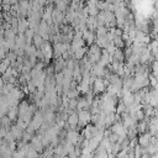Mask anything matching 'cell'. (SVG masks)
I'll return each instance as SVG.
<instances>
[{"label":"cell","mask_w":158,"mask_h":158,"mask_svg":"<svg viewBox=\"0 0 158 158\" xmlns=\"http://www.w3.org/2000/svg\"><path fill=\"white\" fill-rule=\"evenodd\" d=\"M107 85H109V83L104 78H95L93 81V93L94 94H102L106 90Z\"/></svg>","instance_id":"cell-1"},{"label":"cell","mask_w":158,"mask_h":158,"mask_svg":"<svg viewBox=\"0 0 158 158\" xmlns=\"http://www.w3.org/2000/svg\"><path fill=\"white\" fill-rule=\"evenodd\" d=\"M77 114H78V126L79 127H85L91 120L90 111L89 110H80Z\"/></svg>","instance_id":"cell-2"},{"label":"cell","mask_w":158,"mask_h":158,"mask_svg":"<svg viewBox=\"0 0 158 158\" xmlns=\"http://www.w3.org/2000/svg\"><path fill=\"white\" fill-rule=\"evenodd\" d=\"M40 49L43 52V56H44V60H43V62H44V63H48V60H49V59L52 58V56H53V47H52V44L49 43V41H44Z\"/></svg>","instance_id":"cell-3"},{"label":"cell","mask_w":158,"mask_h":158,"mask_svg":"<svg viewBox=\"0 0 158 158\" xmlns=\"http://www.w3.org/2000/svg\"><path fill=\"white\" fill-rule=\"evenodd\" d=\"M96 132H98V127L95 125H86L83 130V137L85 139H90L96 135Z\"/></svg>","instance_id":"cell-4"},{"label":"cell","mask_w":158,"mask_h":158,"mask_svg":"<svg viewBox=\"0 0 158 158\" xmlns=\"http://www.w3.org/2000/svg\"><path fill=\"white\" fill-rule=\"evenodd\" d=\"M151 137L152 135L149 132H144V133H141V136L137 138V142H138V146L141 147H147L149 143H151Z\"/></svg>","instance_id":"cell-5"},{"label":"cell","mask_w":158,"mask_h":158,"mask_svg":"<svg viewBox=\"0 0 158 158\" xmlns=\"http://www.w3.org/2000/svg\"><path fill=\"white\" fill-rule=\"evenodd\" d=\"M67 142H69V143H72V144H77V142L79 141V138H80V135L78 133V131L77 130H69L68 131V133H67Z\"/></svg>","instance_id":"cell-6"},{"label":"cell","mask_w":158,"mask_h":158,"mask_svg":"<svg viewBox=\"0 0 158 158\" xmlns=\"http://www.w3.org/2000/svg\"><path fill=\"white\" fill-rule=\"evenodd\" d=\"M83 40H84V42H86V44L91 46V44L95 42V35H94V31L85 30V31L83 32Z\"/></svg>","instance_id":"cell-7"},{"label":"cell","mask_w":158,"mask_h":158,"mask_svg":"<svg viewBox=\"0 0 158 158\" xmlns=\"http://www.w3.org/2000/svg\"><path fill=\"white\" fill-rule=\"evenodd\" d=\"M121 102L126 106V107H130V106H132L133 104H135V98H133V94L130 91L128 94H126V95H123L122 98H121Z\"/></svg>","instance_id":"cell-8"},{"label":"cell","mask_w":158,"mask_h":158,"mask_svg":"<svg viewBox=\"0 0 158 158\" xmlns=\"http://www.w3.org/2000/svg\"><path fill=\"white\" fill-rule=\"evenodd\" d=\"M10 133L12 135V137H14L15 139H20V138H22L23 130H22V128H20L17 125H14V126H11V127H10Z\"/></svg>","instance_id":"cell-9"},{"label":"cell","mask_w":158,"mask_h":158,"mask_svg":"<svg viewBox=\"0 0 158 158\" xmlns=\"http://www.w3.org/2000/svg\"><path fill=\"white\" fill-rule=\"evenodd\" d=\"M28 27H30L28 20H26V19H19V26H17L19 33H25V31H26Z\"/></svg>","instance_id":"cell-10"},{"label":"cell","mask_w":158,"mask_h":158,"mask_svg":"<svg viewBox=\"0 0 158 158\" xmlns=\"http://www.w3.org/2000/svg\"><path fill=\"white\" fill-rule=\"evenodd\" d=\"M112 57V60L114 62H118V63H123V59H125V54H123V51L117 48L115 51V53L111 56Z\"/></svg>","instance_id":"cell-11"},{"label":"cell","mask_w":158,"mask_h":158,"mask_svg":"<svg viewBox=\"0 0 158 158\" xmlns=\"http://www.w3.org/2000/svg\"><path fill=\"white\" fill-rule=\"evenodd\" d=\"M7 117L10 118V121H15L16 117H19V110L17 107H10L9 111H7Z\"/></svg>","instance_id":"cell-12"},{"label":"cell","mask_w":158,"mask_h":158,"mask_svg":"<svg viewBox=\"0 0 158 158\" xmlns=\"http://www.w3.org/2000/svg\"><path fill=\"white\" fill-rule=\"evenodd\" d=\"M85 53H86V48H85V47H81V48H79V49H77V51L74 52L73 58H74V59H83V58L85 57Z\"/></svg>","instance_id":"cell-13"},{"label":"cell","mask_w":158,"mask_h":158,"mask_svg":"<svg viewBox=\"0 0 158 158\" xmlns=\"http://www.w3.org/2000/svg\"><path fill=\"white\" fill-rule=\"evenodd\" d=\"M43 38L40 36V35H35L33 36V40H32V44L36 47V48H41V46L43 44Z\"/></svg>","instance_id":"cell-14"},{"label":"cell","mask_w":158,"mask_h":158,"mask_svg":"<svg viewBox=\"0 0 158 158\" xmlns=\"http://www.w3.org/2000/svg\"><path fill=\"white\" fill-rule=\"evenodd\" d=\"M0 121H1V126L2 127H6V128H10V125H11V121H10V118L5 115V116H2L1 118H0Z\"/></svg>","instance_id":"cell-15"},{"label":"cell","mask_w":158,"mask_h":158,"mask_svg":"<svg viewBox=\"0 0 158 158\" xmlns=\"http://www.w3.org/2000/svg\"><path fill=\"white\" fill-rule=\"evenodd\" d=\"M88 7V6H86ZM88 12H89V16H98V14L100 12L99 9L96 6H89L88 7Z\"/></svg>","instance_id":"cell-16"},{"label":"cell","mask_w":158,"mask_h":158,"mask_svg":"<svg viewBox=\"0 0 158 158\" xmlns=\"http://www.w3.org/2000/svg\"><path fill=\"white\" fill-rule=\"evenodd\" d=\"M126 110H127V107L122 104V102H120L117 106H116V110H115V112L116 114H118V115H122L123 112H126Z\"/></svg>","instance_id":"cell-17"},{"label":"cell","mask_w":158,"mask_h":158,"mask_svg":"<svg viewBox=\"0 0 158 158\" xmlns=\"http://www.w3.org/2000/svg\"><path fill=\"white\" fill-rule=\"evenodd\" d=\"M35 56H36V58H37V59H40L41 62H42V60H44V56H43V52H42L40 48H37V49H36V54H35Z\"/></svg>","instance_id":"cell-18"},{"label":"cell","mask_w":158,"mask_h":158,"mask_svg":"<svg viewBox=\"0 0 158 158\" xmlns=\"http://www.w3.org/2000/svg\"><path fill=\"white\" fill-rule=\"evenodd\" d=\"M11 157H12V158H25V154H23L21 151H17V152H14V153L11 154Z\"/></svg>","instance_id":"cell-19"},{"label":"cell","mask_w":158,"mask_h":158,"mask_svg":"<svg viewBox=\"0 0 158 158\" xmlns=\"http://www.w3.org/2000/svg\"><path fill=\"white\" fill-rule=\"evenodd\" d=\"M5 57H6V51L2 47H0V60H2Z\"/></svg>","instance_id":"cell-20"},{"label":"cell","mask_w":158,"mask_h":158,"mask_svg":"<svg viewBox=\"0 0 158 158\" xmlns=\"http://www.w3.org/2000/svg\"><path fill=\"white\" fill-rule=\"evenodd\" d=\"M63 158H69V157H68V156H64V157H63Z\"/></svg>","instance_id":"cell-21"}]
</instances>
